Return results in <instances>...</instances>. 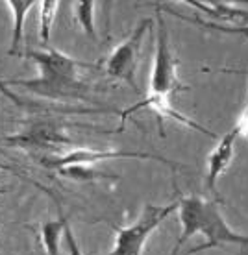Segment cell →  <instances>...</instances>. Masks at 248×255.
I'll use <instances>...</instances> for the list:
<instances>
[{"instance_id": "1", "label": "cell", "mask_w": 248, "mask_h": 255, "mask_svg": "<svg viewBox=\"0 0 248 255\" xmlns=\"http://www.w3.org/2000/svg\"><path fill=\"white\" fill-rule=\"evenodd\" d=\"M156 20H158V37H156V54H154V65L152 72H150V83H148V95L143 102H137L134 106L126 108L121 113V131L126 121L132 115H135L137 111L143 109H152L156 115H159V135L165 137L163 133V117H171L174 121L182 122L187 128H193L200 133H206L210 137H217L215 133H211L210 129H206L204 126L197 124L195 121L187 119L182 115L178 109H174L171 106V96L180 91H187L185 85H182L178 80V65L180 59L176 58V54L171 46V37H169V30L161 15V7L156 6Z\"/></svg>"}, {"instance_id": "2", "label": "cell", "mask_w": 248, "mask_h": 255, "mask_svg": "<svg viewBox=\"0 0 248 255\" xmlns=\"http://www.w3.org/2000/svg\"><path fill=\"white\" fill-rule=\"evenodd\" d=\"M26 56L35 61L39 69V76L32 80H9V82H0V85H15L22 89L35 93L45 98L52 100H65V98H74V100H87L89 96V85L82 82L80 67H91L78 59L70 58L63 52L56 48H46V50H26Z\"/></svg>"}, {"instance_id": "3", "label": "cell", "mask_w": 248, "mask_h": 255, "mask_svg": "<svg viewBox=\"0 0 248 255\" xmlns=\"http://www.w3.org/2000/svg\"><path fill=\"white\" fill-rule=\"evenodd\" d=\"M178 218L182 226V233L172 246L171 255H178L193 235H200L206 239V243L189 250L187 255H193L202 250H211L224 244H237V246H248V235H243L239 231L232 230L226 218L221 213V207L217 202L202 198L198 194L178 198Z\"/></svg>"}, {"instance_id": "4", "label": "cell", "mask_w": 248, "mask_h": 255, "mask_svg": "<svg viewBox=\"0 0 248 255\" xmlns=\"http://www.w3.org/2000/svg\"><path fill=\"white\" fill-rule=\"evenodd\" d=\"M174 211H178V202H172L167 205L147 204L134 224H130L126 228L115 226L113 248L106 255H141L150 235L161 226L163 220L171 217Z\"/></svg>"}, {"instance_id": "5", "label": "cell", "mask_w": 248, "mask_h": 255, "mask_svg": "<svg viewBox=\"0 0 248 255\" xmlns=\"http://www.w3.org/2000/svg\"><path fill=\"white\" fill-rule=\"evenodd\" d=\"M148 28H150V20L143 19L137 22V26L134 28V32L130 33V37L117 46L109 58L106 59V74L111 80L117 82L128 83L132 89L139 95V85H137V67H139V58H141V48H143V41L147 35Z\"/></svg>"}, {"instance_id": "6", "label": "cell", "mask_w": 248, "mask_h": 255, "mask_svg": "<svg viewBox=\"0 0 248 255\" xmlns=\"http://www.w3.org/2000/svg\"><path fill=\"white\" fill-rule=\"evenodd\" d=\"M108 159H150V161H161L169 165L171 168H176L178 165H174L171 161H167L161 155L148 152H126V150H96V148H72L70 152L63 153V155H54V157H41V165L50 170H59L63 166L70 165H95L100 161Z\"/></svg>"}, {"instance_id": "7", "label": "cell", "mask_w": 248, "mask_h": 255, "mask_svg": "<svg viewBox=\"0 0 248 255\" xmlns=\"http://www.w3.org/2000/svg\"><path fill=\"white\" fill-rule=\"evenodd\" d=\"M4 140L20 150H59L63 146H74L72 139L52 121L30 122L24 129L7 135Z\"/></svg>"}, {"instance_id": "8", "label": "cell", "mask_w": 248, "mask_h": 255, "mask_svg": "<svg viewBox=\"0 0 248 255\" xmlns=\"http://www.w3.org/2000/svg\"><path fill=\"white\" fill-rule=\"evenodd\" d=\"M239 137L237 129L232 126L230 131L219 139L217 146L211 150V153L208 155V174H206V189L215 194L219 198V192H217V183L219 179L226 172V168L230 166L234 155H236V140Z\"/></svg>"}, {"instance_id": "9", "label": "cell", "mask_w": 248, "mask_h": 255, "mask_svg": "<svg viewBox=\"0 0 248 255\" xmlns=\"http://www.w3.org/2000/svg\"><path fill=\"white\" fill-rule=\"evenodd\" d=\"M7 9L11 13L13 28H11V46L7 54L9 56H19L20 45L24 41V20L28 17V11L33 6H37V2H26V0H7Z\"/></svg>"}, {"instance_id": "10", "label": "cell", "mask_w": 248, "mask_h": 255, "mask_svg": "<svg viewBox=\"0 0 248 255\" xmlns=\"http://www.w3.org/2000/svg\"><path fill=\"white\" fill-rule=\"evenodd\" d=\"M184 6L198 9L215 20H248V9L237 7L228 2H184Z\"/></svg>"}, {"instance_id": "11", "label": "cell", "mask_w": 248, "mask_h": 255, "mask_svg": "<svg viewBox=\"0 0 248 255\" xmlns=\"http://www.w3.org/2000/svg\"><path fill=\"white\" fill-rule=\"evenodd\" d=\"M67 218L59 215L57 220H46L41 226V244L45 248V255H59V243L65 237Z\"/></svg>"}, {"instance_id": "12", "label": "cell", "mask_w": 248, "mask_h": 255, "mask_svg": "<svg viewBox=\"0 0 248 255\" xmlns=\"http://www.w3.org/2000/svg\"><path fill=\"white\" fill-rule=\"evenodd\" d=\"M61 178H69L72 181H82V183H93V181H104V179H115V176H108L104 172H98L96 168H93V165H70L63 166L56 170Z\"/></svg>"}, {"instance_id": "13", "label": "cell", "mask_w": 248, "mask_h": 255, "mask_svg": "<svg viewBox=\"0 0 248 255\" xmlns=\"http://www.w3.org/2000/svg\"><path fill=\"white\" fill-rule=\"evenodd\" d=\"M95 2H72V9H74V19L80 24L85 35L91 37L93 41H98V33L95 28Z\"/></svg>"}, {"instance_id": "14", "label": "cell", "mask_w": 248, "mask_h": 255, "mask_svg": "<svg viewBox=\"0 0 248 255\" xmlns=\"http://www.w3.org/2000/svg\"><path fill=\"white\" fill-rule=\"evenodd\" d=\"M37 6H39V39H41L43 45H48L52 33V24H54L56 13L59 9V2L46 0V2H37Z\"/></svg>"}, {"instance_id": "15", "label": "cell", "mask_w": 248, "mask_h": 255, "mask_svg": "<svg viewBox=\"0 0 248 255\" xmlns=\"http://www.w3.org/2000/svg\"><path fill=\"white\" fill-rule=\"evenodd\" d=\"M189 22H195L198 26H204V28H210V30H217V32H223V33H230V35H245L248 37V24L247 26H241V28H228V26H223V24H211V22H202V20L198 19H193Z\"/></svg>"}, {"instance_id": "16", "label": "cell", "mask_w": 248, "mask_h": 255, "mask_svg": "<svg viewBox=\"0 0 248 255\" xmlns=\"http://www.w3.org/2000/svg\"><path fill=\"white\" fill-rule=\"evenodd\" d=\"M65 246H67V252H69V255H83L82 250H80V246H78L76 243V237H74V231H72V228H70L69 220H67V224H65Z\"/></svg>"}, {"instance_id": "17", "label": "cell", "mask_w": 248, "mask_h": 255, "mask_svg": "<svg viewBox=\"0 0 248 255\" xmlns=\"http://www.w3.org/2000/svg\"><path fill=\"white\" fill-rule=\"evenodd\" d=\"M234 128L237 129L239 137H245V139L248 140V100H247V106H245V109H243L241 117H239V119H237V122L234 124Z\"/></svg>"}, {"instance_id": "18", "label": "cell", "mask_w": 248, "mask_h": 255, "mask_svg": "<svg viewBox=\"0 0 248 255\" xmlns=\"http://www.w3.org/2000/svg\"><path fill=\"white\" fill-rule=\"evenodd\" d=\"M0 170H7V172H13V166L6 165V163H0Z\"/></svg>"}]
</instances>
